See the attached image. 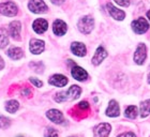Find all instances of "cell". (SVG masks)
I'll return each mask as SVG.
<instances>
[{"mask_svg": "<svg viewBox=\"0 0 150 137\" xmlns=\"http://www.w3.org/2000/svg\"><path fill=\"white\" fill-rule=\"evenodd\" d=\"M81 93V89L78 86L74 85L70 88L69 90L64 91V92H59V93L56 94L55 97V101L58 103L61 102H66V101H73L76 100Z\"/></svg>", "mask_w": 150, "mask_h": 137, "instance_id": "1", "label": "cell"}, {"mask_svg": "<svg viewBox=\"0 0 150 137\" xmlns=\"http://www.w3.org/2000/svg\"><path fill=\"white\" fill-rule=\"evenodd\" d=\"M94 26V20L91 16H84L78 20L77 27L79 29V31L83 32L84 34L90 33L91 30L93 29Z\"/></svg>", "mask_w": 150, "mask_h": 137, "instance_id": "2", "label": "cell"}, {"mask_svg": "<svg viewBox=\"0 0 150 137\" xmlns=\"http://www.w3.org/2000/svg\"><path fill=\"white\" fill-rule=\"evenodd\" d=\"M0 13L6 16H15L17 14V6L12 1L0 3Z\"/></svg>", "mask_w": 150, "mask_h": 137, "instance_id": "3", "label": "cell"}, {"mask_svg": "<svg viewBox=\"0 0 150 137\" xmlns=\"http://www.w3.org/2000/svg\"><path fill=\"white\" fill-rule=\"evenodd\" d=\"M132 29L134 30L135 33L137 34H143L149 29V24L145 18L139 17L138 19L132 22Z\"/></svg>", "mask_w": 150, "mask_h": 137, "instance_id": "4", "label": "cell"}, {"mask_svg": "<svg viewBox=\"0 0 150 137\" xmlns=\"http://www.w3.org/2000/svg\"><path fill=\"white\" fill-rule=\"evenodd\" d=\"M29 10L33 13H44L47 11V6L43 0H31L28 3Z\"/></svg>", "mask_w": 150, "mask_h": 137, "instance_id": "5", "label": "cell"}, {"mask_svg": "<svg viewBox=\"0 0 150 137\" xmlns=\"http://www.w3.org/2000/svg\"><path fill=\"white\" fill-rule=\"evenodd\" d=\"M146 57H147V49H146L145 44L142 43L137 46V49L134 54V61L137 64H143L146 60Z\"/></svg>", "mask_w": 150, "mask_h": 137, "instance_id": "6", "label": "cell"}, {"mask_svg": "<svg viewBox=\"0 0 150 137\" xmlns=\"http://www.w3.org/2000/svg\"><path fill=\"white\" fill-rule=\"evenodd\" d=\"M112 126L108 123H100L94 129V137H107L110 135Z\"/></svg>", "mask_w": 150, "mask_h": 137, "instance_id": "7", "label": "cell"}, {"mask_svg": "<svg viewBox=\"0 0 150 137\" xmlns=\"http://www.w3.org/2000/svg\"><path fill=\"white\" fill-rule=\"evenodd\" d=\"M46 116L50 121H53L54 123H57V124H60V123H62L64 121L62 112L58 110V109H50V110H48L46 112Z\"/></svg>", "mask_w": 150, "mask_h": 137, "instance_id": "8", "label": "cell"}, {"mask_svg": "<svg viewBox=\"0 0 150 137\" xmlns=\"http://www.w3.org/2000/svg\"><path fill=\"white\" fill-rule=\"evenodd\" d=\"M29 48H30V52L35 55H39V54L43 53L44 48H45V45H44V42L41 40H37V39H32L30 41V45H29Z\"/></svg>", "mask_w": 150, "mask_h": 137, "instance_id": "9", "label": "cell"}, {"mask_svg": "<svg viewBox=\"0 0 150 137\" xmlns=\"http://www.w3.org/2000/svg\"><path fill=\"white\" fill-rule=\"evenodd\" d=\"M71 74H72L73 77L76 79V81H84L88 78V73L85 71L84 68H81V66H74L71 70Z\"/></svg>", "mask_w": 150, "mask_h": 137, "instance_id": "10", "label": "cell"}, {"mask_svg": "<svg viewBox=\"0 0 150 137\" xmlns=\"http://www.w3.org/2000/svg\"><path fill=\"white\" fill-rule=\"evenodd\" d=\"M48 83L52 86H55V87H64L68 84V78L66 76H63V75L56 74L50 78Z\"/></svg>", "mask_w": 150, "mask_h": 137, "instance_id": "11", "label": "cell"}, {"mask_svg": "<svg viewBox=\"0 0 150 137\" xmlns=\"http://www.w3.org/2000/svg\"><path fill=\"white\" fill-rule=\"evenodd\" d=\"M106 6H107V10H108V12H110V16H112V18H115L116 20H122V19H125V13L123 12V11L115 8L112 3H107Z\"/></svg>", "mask_w": 150, "mask_h": 137, "instance_id": "12", "label": "cell"}, {"mask_svg": "<svg viewBox=\"0 0 150 137\" xmlns=\"http://www.w3.org/2000/svg\"><path fill=\"white\" fill-rule=\"evenodd\" d=\"M32 27H33V30H35L37 33L42 34L47 30V28H48V24H47V22L45 20V19L38 18L33 22Z\"/></svg>", "mask_w": 150, "mask_h": 137, "instance_id": "13", "label": "cell"}, {"mask_svg": "<svg viewBox=\"0 0 150 137\" xmlns=\"http://www.w3.org/2000/svg\"><path fill=\"white\" fill-rule=\"evenodd\" d=\"M53 30L54 33L56 34V35H63V34H66L68 27H67V24L64 22L60 20V19H57V20L54 22Z\"/></svg>", "mask_w": 150, "mask_h": 137, "instance_id": "14", "label": "cell"}, {"mask_svg": "<svg viewBox=\"0 0 150 137\" xmlns=\"http://www.w3.org/2000/svg\"><path fill=\"white\" fill-rule=\"evenodd\" d=\"M106 57H107L106 50L104 49L102 46L98 47V49L96 50V54H94L93 58H92V63H93L94 66H99Z\"/></svg>", "mask_w": 150, "mask_h": 137, "instance_id": "15", "label": "cell"}, {"mask_svg": "<svg viewBox=\"0 0 150 137\" xmlns=\"http://www.w3.org/2000/svg\"><path fill=\"white\" fill-rule=\"evenodd\" d=\"M71 50L74 55L78 57H84L87 53V49H86V46L84 44L81 43V42H74L71 45Z\"/></svg>", "mask_w": 150, "mask_h": 137, "instance_id": "16", "label": "cell"}, {"mask_svg": "<svg viewBox=\"0 0 150 137\" xmlns=\"http://www.w3.org/2000/svg\"><path fill=\"white\" fill-rule=\"evenodd\" d=\"M21 23L19 22H12L11 24L9 25V32H10V35L13 37V39H15V40H18L19 39V34H21Z\"/></svg>", "mask_w": 150, "mask_h": 137, "instance_id": "17", "label": "cell"}, {"mask_svg": "<svg viewBox=\"0 0 150 137\" xmlns=\"http://www.w3.org/2000/svg\"><path fill=\"white\" fill-rule=\"evenodd\" d=\"M119 114H120V109H119L118 103L115 100H112L106 109V115L108 117H118Z\"/></svg>", "mask_w": 150, "mask_h": 137, "instance_id": "18", "label": "cell"}, {"mask_svg": "<svg viewBox=\"0 0 150 137\" xmlns=\"http://www.w3.org/2000/svg\"><path fill=\"white\" fill-rule=\"evenodd\" d=\"M8 56L10 58H12L13 60H18L24 56V53H23V50L21 48H18V47H12L8 52Z\"/></svg>", "mask_w": 150, "mask_h": 137, "instance_id": "19", "label": "cell"}, {"mask_svg": "<svg viewBox=\"0 0 150 137\" xmlns=\"http://www.w3.org/2000/svg\"><path fill=\"white\" fill-rule=\"evenodd\" d=\"M9 44V33L6 29H0V48H4Z\"/></svg>", "mask_w": 150, "mask_h": 137, "instance_id": "20", "label": "cell"}, {"mask_svg": "<svg viewBox=\"0 0 150 137\" xmlns=\"http://www.w3.org/2000/svg\"><path fill=\"white\" fill-rule=\"evenodd\" d=\"M150 114V100L141 103V117L145 118Z\"/></svg>", "mask_w": 150, "mask_h": 137, "instance_id": "21", "label": "cell"}, {"mask_svg": "<svg viewBox=\"0 0 150 137\" xmlns=\"http://www.w3.org/2000/svg\"><path fill=\"white\" fill-rule=\"evenodd\" d=\"M137 107L134 105L129 106L128 108L125 109V117H128L129 119H135L137 116Z\"/></svg>", "mask_w": 150, "mask_h": 137, "instance_id": "22", "label": "cell"}, {"mask_svg": "<svg viewBox=\"0 0 150 137\" xmlns=\"http://www.w3.org/2000/svg\"><path fill=\"white\" fill-rule=\"evenodd\" d=\"M18 107H19L18 102H17V101H14V100L9 101V102H8V103L6 104V112H11V114H14V112H15L16 110L18 109Z\"/></svg>", "mask_w": 150, "mask_h": 137, "instance_id": "23", "label": "cell"}, {"mask_svg": "<svg viewBox=\"0 0 150 137\" xmlns=\"http://www.w3.org/2000/svg\"><path fill=\"white\" fill-rule=\"evenodd\" d=\"M11 124V122H10V120L6 117H4V116H0V129H6L9 125Z\"/></svg>", "mask_w": 150, "mask_h": 137, "instance_id": "24", "label": "cell"}, {"mask_svg": "<svg viewBox=\"0 0 150 137\" xmlns=\"http://www.w3.org/2000/svg\"><path fill=\"white\" fill-rule=\"evenodd\" d=\"M45 137H58V133L56 130L48 128L45 132Z\"/></svg>", "mask_w": 150, "mask_h": 137, "instance_id": "25", "label": "cell"}, {"mask_svg": "<svg viewBox=\"0 0 150 137\" xmlns=\"http://www.w3.org/2000/svg\"><path fill=\"white\" fill-rule=\"evenodd\" d=\"M116 3H118L121 6H130V1L129 0H115Z\"/></svg>", "mask_w": 150, "mask_h": 137, "instance_id": "26", "label": "cell"}, {"mask_svg": "<svg viewBox=\"0 0 150 137\" xmlns=\"http://www.w3.org/2000/svg\"><path fill=\"white\" fill-rule=\"evenodd\" d=\"M30 81H31L32 84L35 85V86H37V87H42L43 86V83L41 81H39V79H35V78H30Z\"/></svg>", "mask_w": 150, "mask_h": 137, "instance_id": "27", "label": "cell"}, {"mask_svg": "<svg viewBox=\"0 0 150 137\" xmlns=\"http://www.w3.org/2000/svg\"><path fill=\"white\" fill-rule=\"evenodd\" d=\"M78 108H81V109H88L89 108V104H88L86 101H83V102H81L79 104H78Z\"/></svg>", "mask_w": 150, "mask_h": 137, "instance_id": "28", "label": "cell"}, {"mask_svg": "<svg viewBox=\"0 0 150 137\" xmlns=\"http://www.w3.org/2000/svg\"><path fill=\"white\" fill-rule=\"evenodd\" d=\"M118 137H136L133 133H131V132H128V133H123V134L119 135Z\"/></svg>", "mask_w": 150, "mask_h": 137, "instance_id": "29", "label": "cell"}, {"mask_svg": "<svg viewBox=\"0 0 150 137\" xmlns=\"http://www.w3.org/2000/svg\"><path fill=\"white\" fill-rule=\"evenodd\" d=\"M50 1H52V2H53L54 4H57V6H60L61 3H63V1H64V0H50Z\"/></svg>", "mask_w": 150, "mask_h": 137, "instance_id": "30", "label": "cell"}, {"mask_svg": "<svg viewBox=\"0 0 150 137\" xmlns=\"http://www.w3.org/2000/svg\"><path fill=\"white\" fill-rule=\"evenodd\" d=\"M23 95H26V94H30V90L29 89H24V90L22 91Z\"/></svg>", "mask_w": 150, "mask_h": 137, "instance_id": "31", "label": "cell"}, {"mask_svg": "<svg viewBox=\"0 0 150 137\" xmlns=\"http://www.w3.org/2000/svg\"><path fill=\"white\" fill-rule=\"evenodd\" d=\"M3 66H4V61H3V59L0 57V70H2Z\"/></svg>", "mask_w": 150, "mask_h": 137, "instance_id": "32", "label": "cell"}, {"mask_svg": "<svg viewBox=\"0 0 150 137\" xmlns=\"http://www.w3.org/2000/svg\"><path fill=\"white\" fill-rule=\"evenodd\" d=\"M147 17H148V18H149V20H150V10L147 12Z\"/></svg>", "mask_w": 150, "mask_h": 137, "instance_id": "33", "label": "cell"}, {"mask_svg": "<svg viewBox=\"0 0 150 137\" xmlns=\"http://www.w3.org/2000/svg\"><path fill=\"white\" fill-rule=\"evenodd\" d=\"M148 83L150 84V73H149V75H148Z\"/></svg>", "mask_w": 150, "mask_h": 137, "instance_id": "34", "label": "cell"}, {"mask_svg": "<svg viewBox=\"0 0 150 137\" xmlns=\"http://www.w3.org/2000/svg\"><path fill=\"white\" fill-rule=\"evenodd\" d=\"M19 137H22V136H19Z\"/></svg>", "mask_w": 150, "mask_h": 137, "instance_id": "35", "label": "cell"}]
</instances>
